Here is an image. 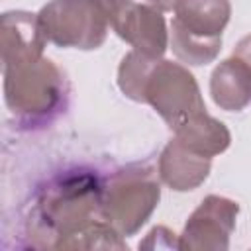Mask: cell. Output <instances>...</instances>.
<instances>
[{"label": "cell", "mask_w": 251, "mask_h": 251, "mask_svg": "<svg viewBox=\"0 0 251 251\" xmlns=\"http://www.w3.org/2000/svg\"><path fill=\"white\" fill-rule=\"evenodd\" d=\"M102 188L90 173H71L53 180L31 214V235L37 245L55 247L67 235L102 218Z\"/></svg>", "instance_id": "1"}, {"label": "cell", "mask_w": 251, "mask_h": 251, "mask_svg": "<svg viewBox=\"0 0 251 251\" xmlns=\"http://www.w3.org/2000/svg\"><path fill=\"white\" fill-rule=\"evenodd\" d=\"M153 167L135 163L116 171L102 188V218L124 237L135 235L161 200V184Z\"/></svg>", "instance_id": "2"}, {"label": "cell", "mask_w": 251, "mask_h": 251, "mask_svg": "<svg viewBox=\"0 0 251 251\" xmlns=\"http://www.w3.org/2000/svg\"><path fill=\"white\" fill-rule=\"evenodd\" d=\"M4 102L8 110L25 122L51 116L65 98V76L49 57H37L2 67Z\"/></svg>", "instance_id": "3"}, {"label": "cell", "mask_w": 251, "mask_h": 251, "mask_svg": "<svg viewBox=\"0 0 251 251\" xmlns=\"http://www.w3.org/2000/svg\"><path fill=\"white\" fill-rule=\"evenodd\" d=\"M47 41L57 47L92 51L108 37V14L102 0H51L39 10Z\"/></svg>", "instance_id": "4"}, {"label": "cell", "mask_w": 251, "mask_h": 251, "mask_svg": "<svg viewBox=\"0 0 251 251\" xmlns=\"http://www.w3.org/2000/svg\"><path fill=\"white\" fill-rule=\"evenodd\" d=\"M145 104H149L175 131L192 116L206 112V104L194 75L180 63L159 59L145 84Z\"/></svg>", "instance_id": "5"}, {"label": "cell", "mask_w": 251, "mask_h": 251, "mask_svg": "<svg viewBox=\"0 0 251 251\" xmlns=\"http://www.w3.org/2000/svg\"><path fill=\"white\" fill-rule=\"evenodd\" d=\"M102 2L106 6L108 22L118 37L147 57L163 59L169 47V29L163 12L151 4H139L135 0Z\"/></svg>", "instance_id": "6"}, {"label": "cell", "mask_w": 251, "mask_h": 251, "mask_svg": "<svg viewBox=\"0 0 251 251\" xmlns=\"http://www.w3.org/2000/svg\"><path fill=\"white\" fill-rule=\"evenodd\" d=\"M239 204L231 198L208 194L190 214L178 237V249L186 251H226L235 229Z\"/></svg>", "instance_id": "7"}, {"label": "cell", "mask_w": 251, "mask_h": 251, "mask_svg": "<svg viewBox=\"0 0 251 251\" xmlns=\"http://www.w3.org/2000/svg\"><path fill=\"white\" fill-rule=\"evenodd\" d=\"M47 37L39 24V16L25 10H12L2 14L0 47L2 67L27 59L43 57Z\"/></svg>", "instance_id": "8"}, {"label": "cell", "mask_w": 251, "mask_h": 251, "mask_svg": "<svg viewBox=\"0 0 251 251\" xmlns=\"http://www.w3.org/2000/svg\"><path fill=\"white\" fill-rule=\"evenodd\" d=\"M212 157L186 147L180 139L173 137L159 155V178L176 192L198 188L210 175Z\"/></svg>", "instance_id": "9"}, {"label": "cell", "mask_w": 251, "mask_h": 251, "mask_svg": "<svg viewBox=\"0 0 251 251\" xmlns=\"http://www.w3.org/2000/svg\"><path fill=\"white\" fill-rule=\"evenodd\" d=\"M214 104L226 112H241L251 104V69L237 57L224 59L210 76Z\"/></svg>", "instance_id": "10"}, {"label": "cell", "mask_w": 251, "mask_h": 251, "mask_svg": "<svg viewBox=\"0 0 251 251\" xmlns=\"http://www.w3.org/2000/svg\"><path fill=\"white\" fill-rule=\"evenodd\" d=\"M175 22L186 31L200 37H222L229 18V0H178L175 6Z\"/></svg>", "instance_id": "11"}, {"label": "cell", "mask_w": 251, "mask_h": 251, "mask_svg": "<svg viewBox=\"0 0 251 251\" xmlns=\"http://www.w3.org/2000/svg\"><path fill=\"white\" fill-rule=\"evenodd\" d=\"M175 137L180 139L186 147L208 157L224 153L231 143V133L226 124L210 116L208 112H200L180 124L175 129Z\"/></svg>", "instance_id": "12"}, {"label": "cell", "mask_w": 251, "mask_h": 251, "mask_svg": "<svg viewBox=\"0 0 251 251\" xmlns=\"http://www.w3.org/2000/svg\"><path fill=\"white\" fill-rule=\"evenodd\" d=\"M169 45L173 53L176 55L178 61L192 65V67H202L220 55L222 49V37H200L190 31H186L178 22H171V31H169Z\"/></svg>", "instance_id": "13"}, {"label": "cell", "mask_w": 251, "mask_h": 251, "mask_svg": "<svg viewBox=\"0 0 251 251\" xmlns=\"http://www.w3.org/2000/svg\"><path fill=\"white\" fill-rule=\"evenodd\" d=\"M157 61L159 59L147 57L135 49L124 55L118 67V86L129 100L145 104V84Z\"/></svg>", "instance_id": "14"}, {"label": "cell", "mask_w": 251, "mask_h": 251, "mask_svg": "<svg viewBox=\"0 0 251 251\" xmlns=\"http://www.w3.org/2000/svg\"><path fill=\"white\" fill-rule=\"evenodd\" d=\"M124 235H120L104 218L90 222L78 231L61 239L55 249H126Z\"/></svg>", "instance_id": "15"}, {"label": "cell", "mask_w": 251, "mask_h": 251, "mask_svg": "<svg viewBox=\"0 0 251 251\" xmlns=\"http://www.w3.org/2000/svg\"><path fill=\"white\" fill-rule=\"evenodd\" d=\"M231 55L237 57V59H241V61L251 69V33L245 35V37H241V39L235 43Z\"/></svg>", "instance_id": "16"}, {"label": "cell", "mask_w": 251, "mask_h": 251, "mask_svg": "<svg viewBox=\"0 0 251 251\" xmlns=\"http://www.w3.org/2000/svg\"><path fill=\"white\" fill-rule=\"evenodd\" d=\"M151 6H155L159 12H173L178 0H147Z\"/></svg>", "instance_id": "17"}]
</instances>
